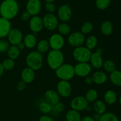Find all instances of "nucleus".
Returning a JSON list of instances; mask_svg holds the SVG:
<instances>
[{
    "mask_svg": "<svg viewBox=\"0 0 121 121\" xmlns=\"http://www.w3.org/2000/svg\"><path fill=\"white\" fill-rule=\"evenodd\" d=\"M110 81L115 86H121V72L119 70H115L111 72L109 76Z\"/></svg>",
    "mask_w": 121,
    "mask_h": 121,
    "instance_id": "nucleus-23",
    "label": "nucleus"
},
{
    "mask_svg": "<svg viewBox=\"0 0 121 121\" xmlns=\"http://www.w3.org/2000/svg\"><path fill=\"white\" fill-rule=\"evenodd\" d=\"M56 75L60 80L69 81L74 77V66L70 64H63L55 70Z\"/></svg>",
    "mask_w": 121,
    "mask_h": 121,
    "instance_id": "nucleus-4",
    "label": "nucleus"
},
{
    "mask_svg": "<svg viewBox=\"0 0 121 121\" xmlns=\"http://www.w3.org/2000/svg\"><path fill=\"white\" fill-rule=\"evenodd\" d=\"M47 2H53V1H54L55 0H45Z\"/></svg>",
    "mask_w": 121,
    "mask_h": 121,
    "instance_id": "nucleus-49",
    "label": "nucleus"
},
{
    "mask_svg": "<svg viewBox=\"0 0 121 121\" xmlns=\"http://www.w3.org/2000/svg\"><path fill=\"white\" fill-rule=\"evenodd\" d=\"M52 109V106L46 102L41 103L39 105V110L44 114H47L51 112Z\"/></svg>",
    "mask_w": 121,
    "mask_h": 121,
    "instance_id": "nucleus-37",
    "label": "nucleus"
},
{
    "mask_svg": "<svg viewBox=\"0 0 121 121\" xmlns=\"http://www.w3.org/2000/svg\"><path fill=\"white\" fill-rule=\"evenodd\" d=\"M80 121H95V120L93 119L92 116H86L82 117Z\"/></svg>",
    "mask_w": 121,
    "mask_h": 121,
    "instance_id": "nucleus-45",
    "label": "nucleus"
},
{
    "mask_svg": "<svg viewBox=\"0 0 121 121\" xmlns=\"http://www.w3.org/2000/svg\"><path fill=\"white\" fill-rule=\"evenodd\" d=\"M106 109L105 103L100 100H96L93 103V110L96 113L103 115L106 112Z\"/></svg>",
    "mask_w": 121,
    "mask_h": 121,
    "instance_id": "nucleus-25",
    "label": "nucleus"
},
{
    "mask_svg": "<svg viewBox=\"0 0 121 121\" xmlns=\"http://www.w3.org/2000/svg\"><path fill=\"white\" fill-rule=\"evenodd\" d=\"M100 32L104 35L109 36L113 32V26L109 21H105L100 25Z\"/></svg>",
    "mask_w": 121,
    "mask_h": 121,
    "instance_id": "nucleus-24",
    "label": "nucleus"
},
{
    "mask_svg": "<svg viewBox=\"0 0 121 121\" xmlns=\"http://www.w3.org/2000/svg\"><path fill=\"white\" fill-rule=\"evenodd\" d=\"M26 62L27 67L34 71H38L42 67L43 58L41 53L38 51H32L26 56Z\"/></svg>",
    "mask_w": 121,
    "mask_h": 121,
    "instance_id": "nucleus-3",
    "label": "nucleus"
},
{
    "mask_svg": "<svg viewBox=\"0 0 121 121\" xmlns=\"http://www.w3.org/2000/svg\"><path fill=\"white\" fill-rule=\"evenodd\" d=\"M74 74L80 77H86L92 71V66L88 62H78L74 66Z\"/></svg>",
    "mask_w": 121,
    "mask_h": 121,
    "instance_id": "nucleus-8",
    "label": "nucleus"
},
{
    "mask_svg": "<svg viewBox=\"0 0 121 121\" xmlns=\"http://www.w3.org/2000/svg\"><path fill=\"white\" fill-rule=\"evenodd\" d=\"M81 118L79 112L73 109L69 110L66 114V119L67 121H80Z\"/></svg>",
    "mask_w": 121,
    "mask_h": 121,
    "instance_id": "nucleus-26",
    "label": "nucleus"
},
{
    "mask_svg": "<svg viewBox=\"0 0 121 121\" xmlns=\"http://www.w3.org/2000/svg\"><path fill=\"white\" fill-rule=\"evenodd\" d=\"M65 56L61 51L53 50L50 51L47 55V62L48 66L53 70H56L63 64Z\"/></svg>",
    "mask_w": 121,
    "mask_h": 121,
    "instance_id": "nucleus-2",
    "label": "nucleus"
},
{
    "mask_svg": "<svg viewBox=\"0 0 121 121\" xmlns=\"http://www.w3.org/2000/svg\"><path fill=\"white\" fill-rule=\"evenodd\" d=\"M98 42V39L95 36H90L87 38L86 42H85L86 47L91 51L96 47Z\"/></svg>",
    "mask_w": 121,
    "mask_h": 121,
    "instance_id": "nucleus-29",
    "label": "nucleus"
},
{
    "mask_svg": "<svg viewBox=\"0 0 121 121\" xmlns=\"http://www.w3.org/2000/svg\"><path fill=\"white\" fill-rule=\"evenodd\" d=\"M85 34L79 32H74L70 33L67 38L69 44L74 48L82 46L85 42Z\"/></svg>",
    "mask_w": 121,
    "mask_h": 121,
    "instance_id": "nucleus-7",
    "label": "nucleus"
},
{
    "mask_svg": "<svg viewBox=\"0 0 121 121\" xmlns=\"http://www.w3.org/2000/svg\"><path fill=\"white\" fill-rule=\"evenodd\" d=\"M119 104L121 105V96H120V97H119Z\"/></svg>",
    "mask_w": 121,
    "mask_h": 121,
    "instance_id": "nucleus-50",
    "label": "nucleus"
},
{
    "mask_svg": "<svg viewBox=\"0 0 121 121\" xmlns=\"http://www.w3.org/2000/svg\"><path fill=\"white\" fill-rule=\"evenodd\" d=\"M111 2V0H96V5L97 8L101 10L108 8Z\"/></svg>",
    "mask_w": 121,
    "mask_h": 121,
    "instance_id": "nucleus-36",
    "label": "nucleus"
},
{
    "mask_svg": "<svg viewBox=\"0 0 121 121\" xmlns=\"http://www.w3.org/2000/svg\"><path fill=\"white\" fill-rule=\"evenodd\" d=\"M85 83H86L87 85H90V84L93 83V79H92V77H89V76H87L86 77L85 79Z\"/></svg>",
    "mask_w": 121,
    "mask_h": 121,
    "instance_id": "nucleus-44",
    "label": "nucleus"
},
{
    "mask_svg": "<svg viewBox=\"0 0 121 121\" xmlns=\"http://www.w3.org/2000/svg\"><path fill=\"white\" fill-rule=\"evenodd\" d=\"M11 29L10 21L3 17H0V39H3L8 36Z\"/></svg>",
    "mask_w": 121,
    "mask_h": 121,
    "instance_id": "nucleus-16",
    "label": "nucleus"
},
{
    "mask_svg": "<svg viewBox=\"0 0 121 121\" xmlns=\"http://www.w3.org/2000/svg\"><path fill=\"white\" fill-rule=\"evenodd\" d=\"M19 11V6L15 0H4L0 5L1 17L8 20L14 19Z\"/></svg>",
    "mask_w": 121,
    "mask_h": 121,
    "instance_id": "nucleus-1",
    "label": "nucleus"
},
{
    "mask_svg": "<svg viewBox=\"0 0 121 121\" xmlns=\"http://www.w3.org/2000/svg\"><path fill=\"white\" fill-rule=\"evenodd\" d=\"M7 37L9 43L12 45H17L19 43L22 42L23 35L22 32L18 28H13L9 31Z\"/></svg>",
    "mask_w": 121,
    "mask_h": 121,
    "instance_id": "nucleus-12",
    "label": "nucleus"
},
{
    "mask_svg": "<svg viewBox=\"0 0 121 121\" xmlns=\"http://www.w3.org/2000/svg\"><path fill=\"white\" fill-rule=\"evenodd\" d=\"M46 9L49 13H53L56 11V7L53 2H47L46 4Z\"/></svg>",
    "mask_w": 121,
    "mask_h": 121,
    "instance_id": "nucleus-39",
    "label": "nucleus"
},
{
    "mask_svg": "<svg viewBox=\"0 0 121 121\" xmlns=\"http://www.w3.org/2000/svg\"><path fill=\"white\" fill-rule=\"evenodd\" d=\"M26 47L32 49L35 47L37 45L36 37L33 34H28L24 37L23 40Z\"/></svg>",
    "mask_w": 121,
    "mask_h": 121,
    "instance_id": "nucleus-22",
    "label": "nucleus"
},
{
    "mask_svg": "<svg viewBox=\"0 0 121 121\" xmlns=\"http://www.w3.org/2000/svg\"><path fill=\"white\" fill-rule=\"evenodd\" d=\"M29 27L31 31L34 33L40 32L44 28L43 19L38 15L33 16L30 19Z\"/></svg>",
    "mask_w": 121,
    "mask_h": 121,
    "instance_id": "nucleus-14",
    "label": "nucleus"
},
{
    "mask_svg": "<svg viewBox=\"0 0 121 121\" xmlns=\"http://www.w3.org/2000/svg\"><path fill=\"white\" fill-rule=\"evenodd\" d=\"M58 17L62 22L66 23L69 21L72 16V11L68 5H63L58 9Z\"/></svg>",
    "mask_w": 121,
    "mask_h": 121,
    "instance_id": "nucleus-13",
    "label": "nucleus"
},
{
    "mask_svg": "<svg viewBox=\"0 0 121 121\" xmlns=\"http://www.w3.org/2000/svg\"><path fill=\"white\" fill-rule=\"evenodd\" d=\"M26 83H24L23 81H20L18 83H17V88L19 91H23L26 89Z\"/></svg>",
    "mask_w": 121,
    "mask_h": 121,
    "instance_id": "nucleus-41",
    "label": "nucleus"
},
{
    "mask_svg": "<svg viewBox=\"0 0 121 121\" xmlns=\"http://www.w3.org/2000/svg\"><path fill=\"white\" fill-rule=\"evenodd\" d=\"M50 47L53 50L61 51L65 45V39L63 36L59 33L52 34L48 40Z\"/></svg>",
    "mask_w": 121,
    "mask_h": 121,
    "instance_id": "nucleus-9",
    "label": "nucleus"
},
{
    "mask_svg": "<svg viewBox=\"0 0 121 121\" xmlns=\"http://www.w3.org/2000/svg\"><path fill=\"white\" fill-rule=\"evenodd\" d=\"M88 102L83 96H77L74 97L70 102V106L72 109L80 112L86 110L88 106Z\"/></svg>",
    "mask_w": 121,
    "mask_h": 121,
    "instance_id": "nucleus-10",
    "label": "nucleus"
},
{
    "mask_svg": "<svg viewBox=\"0 0 121 121\" xmlns=\"http://www.w3.org/2000/svg\"><path fill=\"white\" fill-rule=\"evenodd\" d=\"M1 64H2V65L4 70H7V71H10V70H13L14 66H15V62H14V60L9 58L4 60L2 63H1Z\"/></svg>",
    "mask_w": 121,
    "mask_h": 121,
    "instance_id": "nucleus-35",
    "label": "nucleus"
},
{
    "mask_svg": "<svg viewBox=\"0 0 121 121\" xmlns=\"http://www.w3.org/2000/svg\"><path fill=\"white\" fill-rule=\"evenodd\" d=\"M93 26L92 23L89 21H86L81 26V33L83 34H89L93 30Z\"/></svg>",
    "mask_w": 121,
    "mask_h": 121,
    "instance_id": "nucleus-34",
    "label": "nucleus"
},
{
    "mask_svg": "<svg viewBox=\"0 0 121 121\" xmlns=\"http://www.w3.org/2000/svg\"><path fill=\"white\" fill-rule=\"evenodd\" d=\"M102 66L104 67V70L105 71L109 72V73H111L113 71H114L115 70H116L115 64L113 60H110V59H108V60H106L105 62H104Z\"/></svg>",
    "mask_w": 121,
    "mask_h": 121,
    "instance_id": "nucleus-33",
    "label": "nucleus"
},
{
    "mask_svg": "<svg viewBox=\"0 0 121 121\" xmlns=\"http://www.w3.org/2000/svg\"><path fill=\"white\" fill-rule=\"evenodd\" d=\"M21 78L26 84H30L35 79V71L28 67L25 68L21 71Z\"/></svg>",
    "mask_w": 121,
    "mask_h": 121,
    "instance_id": "nucleus-19",
    "label": "nucleus"
},
{
    "mask_svg": "<svg viewBox=\"0 0 121 121\" xmlns=\"http://www.w3.org/2000/svg\"><path fill=\"white\" fill-rule=\"evenodd\" d=\"M57 28L59 34L62 36L67 35V34H70L71 31V28L69 25L66 23L64 22L59 24Z\"/></svg>",
    "mask_w": 121,
    "mask_h": 121,
    "instance_id": "nucleus-30",
    "label": "nucleus"
},
{
    "mask_svg": "<svg viewBox=\"0 0 121 121\" xmlns=\"http://www.w3.org/2000/svg\"><path fill=\"white\" fill-rule=\"evenodd\" d=\"M44 27L48 30H54L57 27L59 20L53 13H47L43 18Z\"/></svg>",
    "mask_w": 121,
    "mask_h": 121,
    "instance_id": "nucleus-6",
    "label": "nucleus"
},
{
    "mask_svg": "<svg viewBox=\"0 0 121 121\" xmlns=\"http://www.w3.org/2000/svg\"><path fill=\"white\" fill-rule=\"evenodd\" d=\"M41 8V4L40 0H28L26 5L27 11L32 16L37 15Z\"/></svg>",
    "mask_w": 121,
    "mask_h": 121,
    "instance_id": "nucleus-15",
    "label": "nucleus"
},
{
    "mask_svg": "<svg viewBox=\"0 0 121 121\" xmlns=\"http://www.w3.org/2000/svg\"><path fill=\"white\" fill-rule=\"evenodd\" d=\"M99 121H119L118 116L111 112H105L101 115Z\"/></svg>",
    "mask_w": 121,
    "mask_h": 121,
    "instance_id": "nucleus-32",
    "label": "nucleus"
},
{
    "mask_svg": "<svg viewBox=\"0 0 121 121\" xmlns=\"http://www.w3.org/2000/svg\"><path fill=\"white\" fill-rule=\"evenodd\" d=\"M92 117H93V119L95 120V121H99L100 117H101V115L95 113V114H93V116H92Z\"/></svg>",
    "mask_w": 121,
    "mask_h": 121,
    "instance_id": "nucleus-46",
    "label": "nucleus"
},
{
    "mask_svg": "<svg viewBox=\"0 0 121 121\" xmlns=\"http://www.w3.org/2000/svg\"><path fill=\"white\" fill-rule=\"evenodd\" d=\"M39 121H54L52 117H51L50 116H48V115H43V116H40V117L39 118Z\"/></svg>",
    "mask_w": 121,
    "mask_h": 121,
    "instance_id": "nucleus-43",
    "label": "nucleus"
},
{
    "mask_svg": "<svg viewBox=\"0 0 121 121\" xmlns=\"http://www.w3.org/2000/svg\"><path fill=\"white\" fill-rule=\"evenodd\" d=\"M98 97V91L95 89H90L86 92L85 95V98L88 103H92L95 102L97 100Z\"/></svg>",
    "mask_w": 121,
    "mask_h": 121,
    "instance_id": "nucleus-31",
    "label": "nucleus"
},
{
    "mask_svg": "<svg viewBox=\"0 0 121 121\" xmlns=\"http://www.w3.org/2000/svg\"><path fill=\"white\" fill-rule=\"evenodd\" d=\"M16 46H17V47L19 49V50H20V51H22V50H24L25 49V47H26V46H25L24 43L22 42L19 43L17 45H16Z\"/></svg>",
    "mask_w": 121,
    "mask_h": 121,
    "instance_id": "nucleus-47",
    "label": "nucleus"
},
{
    "mask_svg": "<svg viewBox=\"0 0 121 121\" xmlns=\"http://www.w3.org/2000/svg\"><path fill=\"white\" fill-rule=\"evenodd\" d=\"M92 52L86 46H79L74 48L73 57L78 62H87L89 60Z\"/></svg>",
    "mask_w": 121,
    "mask_h": 121,
    "instance_id": "nucleus-5",
    "label": "nucleus"
},
{
    "mask_svg": "<svg viewBox=\"0 0 121 121\" xmlns=\"http://www.w3.org/2000/svg\"><path fill=\"white\" fill-rule=\"evenodd\" d=\"M54 106H55L56 110L57 112H63L65 110V104H64L62 102H60V101H59L57 103H56V104L54 105Z\"/></svg>",
    "mask_w": 121,
    "mask_h": 121,
    "instance_id": "nucleus-40",
    "label": "nucleus"
},
{
    "mask_svg": "<svg viewBox=\"0 0 121 121\" xmlns=\"http://www.w3.org/2000/svg\"><path fill=\"white\" fill-rule=\"evenodd\" d=\"M120 71L121 72V66H120Z\"/></svg>",
    "mask_w": 121,
    "mask_h": 121,
    "instance_id": "nucleus-51",
    "label": "nucleus"
},
{
    "mask_svg": "<svg viewBox=\"0 0 121 121\" xmlns=\"http://www.w3.org/2000/svg\"><path fill=\"white\" fill-rule=\"evenodd\" d=\"M117 100V95L115 91L109 90L105 92L104 94V100L108 104L112 105L116 102Z\"/></svg>",
    "mask_w": 121,
    "mask_h": 121,
    "instance_id": "nucleus-21",
    "label": "nucleus"
},
{
    "mask_svg": "<svg viewBox=\"0 0 121 121\" xmlns=\"http://www.w3.org/2000/svg\"><path fill=\"white\" fill-rule=\"evenodd\" d=\"M45 102L49 103L50 105L54 106L59 102L60 96L57 91L53 90H48L44 93Z\"/></svg>",
    "mask_w": 121,
    "mask_h": 121,
    "instance_id": "nucleus-17",
    "label": "nucleus"
},
{
    "mask_svg": "<svg viewBox=\"0 0 121 121\" xmlns=\"http://www.w3.org/2000/svg\"><path fill=\"white\" fill-rule=\"evenodd\" d=\"M93 79V83L97 85H101L104 84L106 82L108 79L107 75L105 72L102 71H96L93 73L92 76Z\"/></svg>",
    "mask_w": 121,
    "mask_h": 121,
    "instance_id": "nucleus-20",
    "label": "nucleus"
},
{
    "mask_svg": "<svg viewBox=\"0 0 121 121\" xmlns=\"http://www.w3.org/2000/svg\"><path fill=\"white\" fill-rule=\"evenodd\" d=\"M37 49L40 53H43L47 52L50 48L49 42L48 40L42 39L37 43Z\"/></svg>",
    "mask_w": 121,
    "mask_h": 121,
    "instance_id": "nucleus-27",
    "label": "nucleus"
},
{
    "mask_svg": "<svg viewBox=\"0 0 121 121\" xmlns=\"http://www.w3.org/2000/svg\"><path fill=\"white\" fill-rule=\"evenodd\" d=\"M9 46V42L4 39H0V53L7 52Z\"/></svg>",
    "mask_w": 121,
    "mask_h": 121,
    "instance_id": "nucleus-38",
    "label": "nucleus"
},
{
    "mask_svg": "<svg viewBox=\"0 0 121 121\" xmlns=\"http://www.w3.org/2000/svg\"><path fill=\"white\" fill-rule=\"evenodd\" d=\"M20 51L16 45H11V46H10L8 51H7L8 58L13 59V60L17 59L19 56H20Z\"/></svg>",
    "mask_w": 121,
    "mask_h": 121,
    "instance_id": "nucleus-28",
    "label": "nucleus"
},
{
    "mask_svg": "<svg viewBox=\"0 0 121 121\" xmlns=\"http://www.w3.org/2000/svg\"><path fill=\"white\" fill-rule=\"evenodd\" d=\"M4 69L3 66H2V64L0 63V77H2V75L4 74Z\"/></svg>",
    "mask_w": 121,
    "mask_h": 121,
    "instance_id": "nucleus-48",
    "label": "nucleus"
},
{
    "mask_svg": "<svg viewBox=\"0 0 121 121\" xmlns=\"http://www.w3.org/2000/svg\"><path fill=\"white\" fill-rule=\"evenodd\" d=\"M89 60L91 61V65L92 67H93L95 69H99L102 67L104 59L102 56L101 53L98 51L92 53Z\"/></svg>",
    "mask_w": 121,
    "mask_h": 121,
    "instance_id": "nucleus-18",
    "label": "nucleus"
},
{
    "mask_svg": "<svg viewBox=\"0 0 121 121\" xmlns=\"http://www.w3.org/2000/svg\"><path fill=\"white\" fill-rule=\"evenodd\" d=\"M72 91L71 84L69 81L60 80L57 85V92L63 97H68Z\"/></svg>",
    "mask_w": 121,
    "mask_h": 121,
    "instance_id": "nucleus-11",
    "label": "nucleus"
},
{
    "mask_svg": "<svg viewBox=\"0 0 121 121\" xmlns=\"http://www.w3.org/2000/svg\"><path fill=\"white\" fill-rule=\"evenodd\" d=\"M31 15L29 14V13L27 12V11H26L23 12V13H22V14H21V19L22 21H27L31 19Z\"/></svg>",
    "mask_w": 121,
    "mask_h": 121,
    "instance_id": "nucleus-42",
    "label": "nucleus"
}]
</instances>
